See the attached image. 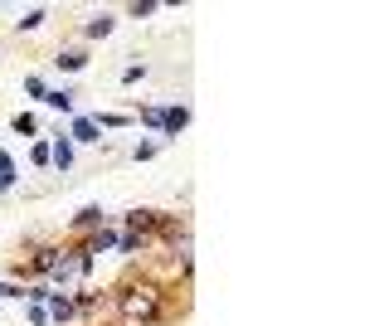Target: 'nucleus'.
Masks as SVG:
<instances>
[{
    "instance_id": "1",
    "label": "nucleus",
    "mask_w": 365,
    "mask_h": 326,
    "mask_svg": "<svg viewBox=\"0 0 365 326\" xmlns=\"http://www.w3.org/2000/svg\"><path fill=\"white\" fill-rule=\"evenodd\" d=\"M156 312H161V287H156V282H132V287L117 297V317L127 326L156 322Z\"/></svg>"
},
{
    "instance_id": "2",
    "label": "nucleus",
    "mask_w": 365,
    "mask_h": 326,
    "mask_svg": "<svg viewBox=\"0 0 365 326\" xmlns=\"http://www.w3.org/2000/svg\"><path fill=\"white\" fill-rule=\"evenodd\" d=\"M113 15H98V20H88V39H103V34H113Z\"/></svg>"
},
{
    "instance_id": "3",
    "label": "nucleus",
    "mask_w": 365,
    "mask_h": 326,
    "mask_svg": "<svg viewBox=\"0 0 365 326\" xmlns=\"http://www.w3.org/2000/svg\"><path fill=\"white\" fill-rule=\"evenodd\" d=\"M83 63H88V54H83V49H68V54H58V68H68V73H78Z\"/></svg>"
},
{
    "instance_id": "4",
    "label": "nucleus",
    "mask_w": 365,
    "mask_h": 326,
    "mask_svg": "<svg viewBox=\"0 0 365 326\" xmlns=\"http://www.w3.org/2000/svg\"><path fill=\"white\" fill-rule=\"evenodd\" d=\"M49 156H54V165H63V170H68V165H73V146H68V141H58Z\"/></svg>"
},
{
    "instance_id": "5",
    "label": "nucleus",
    "mask_w": 365,
    "mask_h": 326,
    "mask_svg": "<svg viewBox=\"0 0 365 326\" xmlns=\"http://www.w3.org/2000/svg\"><path fill=\"white\" fill-rule=\"evenodd\" d=\"M73 136H78V141H98V122H78V127H73Z\"/></svg>"
},
{
    "instance_id": "6",
    "label": "nucleus",
    "mask_w": 365,
    "mask_h": 326,
    "mask_svg": "<svg viewBox=\"0 0 365 326\" xmlns=\"http://www.w3.org/2000/svg\"><path fill=\"white\" fill-rule=\"evenodd\" d=\"M161 127H166V132H180V127H185V108L166 112V122H161Z\"/></svg>"
},
{
    "instance_id": "7",
    "label": "nucleus",
    "mask_w": 365,
    "mask_h": 326,
    "mask_svg": "<svg viewBox=\"0 0 365 326\" xmlns=\"http://www.w3.org/2000/svg\"><path fill=\"white\" fill-rule=\"evenodd\" d=\"M44 103H49V108H63V112H68V108H73V93H49Z\"/></svg>"
},
{
    "instance_id": "8",
    "label": "nucleus",
    "mask_w": 365,
    "mask_h": 326,
    "mask_svg": "<svg viewBox=\"0 0 365 326\" xmlns=\"http://www.w3.org/2000/svg\"><path fill=\"white\" fill-rule=\"evenodd\" d=\"M54 317H58V322H68V317H73V302H68V297H54Z\"/></svg>"
},
{
    "instance_id": "9",
    "label": "nucleus",
    "mask_w": 365,
    "mask_h": 326,
    "mask_svg": "<svg viewBox=\"0 0 365 326\" xmlns=\"http://www.w3.org/2000/svg\"><path fill=\"white\" fill-rule=\"evenodd\" d=\"M93 224H103V210H83L78 215V229H93Z\"/></svg>"
}]
</instances>
